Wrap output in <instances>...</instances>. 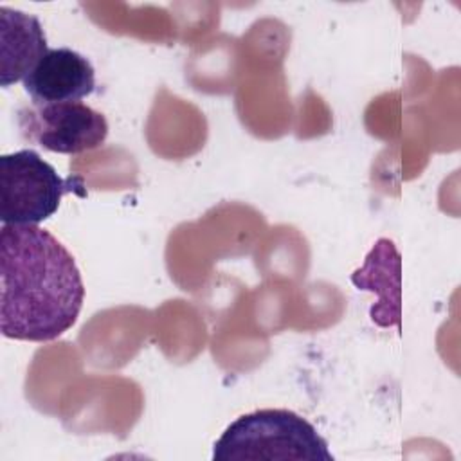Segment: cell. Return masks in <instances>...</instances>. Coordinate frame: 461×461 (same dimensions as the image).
<instances>
[{
	"instance_id": "7a4b0ae2",
	"label": "cell",
	"mask_w": 461,
	"mask_h": 461,
	"mask_svg": "<svg viewBox=\"0 0 461 461\" xmlns=\"http://www.w3.org/2000/svg\"><path fill=\"white\" fill-rule=\"evenodd\" d=\"M214 461H333L317 429L288 409H259L236 418L216 439Z\"/></svg>"
},
{
	"instance_id": "6da1fadb",
	"label": "cell",
	"mask_w": 461,
	"mask_h": 461,
	"mask_svg": "<svg viewBox=\"0 0 461 461\" xmlns=\"http://www.w3.org/2000/svg\"><path fill=\"white\" fill-rule=\"evenodd\" d=\"M0 330L25 342L68 331L83 308L85 285L74 256L38 225L0 229Z\"/></svg>"
},
{
	"instance_id": "8992f818",
	"label": "cell",
	"mask_w": 461,
	"mask_h": 461,
	"mask_svg": "<svg viewBox=\"0 0 461 461\" xmlns=\"http://www.w3.org/2000/svg\"><path fill=\"white\" fill-rule=\"evenodd\" d=\"M40 20L18 9L0 7V85L23 81L47 52Z\"/></svg>"
},
{
	"instance_id": "277c9868",
	"label": "cell",
	"mask_w": 461,
	"mask_h": 461,
	"mask_svg": "<svg viewBox=\"0 0 461 461\" xmlns=\"http://www.w3.org/2000/svg\"><path fill=\"white\" fill-rule=\"evenodd\" d=\"M18 122L23 137L61 155L92 151L108 137L106 117L83 103L32 104L18 113Z\"/></svg>"
},
{
	"instance_id": "3957f363",
	"label": "cell",
	"mask_w": 461,
	"mask_h": 461,
	"mask_svg": "<svg viewBox=\"0 0 461 461\" xmlns=\"http://www.w3.org/2000/svg\"><path fill=\"white\" fill-rule=\"evenodd\" d=\"M85 196L81 176L61 178L34 149L0 157V220L5 225H40L59 207L63 194Z\"/></svg>"
},
{
	"instance_id": "5b68a950",
	"label": "cell",
	"mask_w": 461,
	"mask_h": 461,
	"mask_svg": "<svg viewBox=\"0 0 461 461\" xmlns=\"http://www.w3.org/2000/svg\"><path fill=\"white\" fill-rule=\"evenodd\" d=\"M22 83L34 106L79 103L95 90V70L77 50L58 47L49 49Z\"/></svg>"
}]
</instances>
